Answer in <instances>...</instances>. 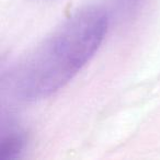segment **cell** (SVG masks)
<instances>
[{"instance_id": "2", "label": "cell", "mask_w": 160, "mask_h": 160, "mask_svg": "<svg viewBox=\"0 0 160 160\" xmlns=\"http://www.w3.org/2000/svg\"><path fill=\"white\" fill-rule=\"evenodd\" d=\"M25 145L24 133L19 128H11L2 134L0 139V159L14 160L19 158Z\"/></svg>"}, {"instance_id": "1", "label": "cell", "mask_w": 160, "mask_h": 160, "mask_svg": "<svg viewBox=\"0 0 160 160\" xmlns=\"http://www.w3.org/2000/svg\"><path fill=\"white\" fill-rule=\"evenodd\" d=\"M109 29L104 9L73 12L25 55L11 73V86L24 101L46 99L66 86L93 57Z\"/></svg>"}]
</instances>
